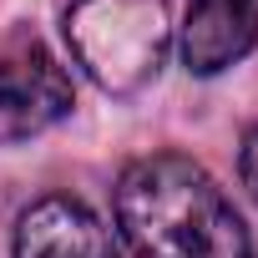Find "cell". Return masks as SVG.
<instances>
[{
  "label": "cell",
  "instance_id": "obj_1",
  "mask_svg": "<svg viewBox=\"0 0 258 258\" xmlns=\"http://www.w3.org/2000/svg\"><path fill=\"white\" fill-rule=\"evenodd\" d=\"M116 243L132 258H253V238L218 177L182 152L126 162L111 192Z\"/></svg>",
  "mask_w": 258,
  "mask_h": 258
},
{
  "label": "cell",
  "instance_id": "obj_2",
  "mask_svg": "<svg viewBox=\"0 0 258 258\" xmlns=\"http://www.w3.org/2000/svg\"><path fill=\"white\" fill-rule=\"evenodd\" d=\"M66 46L106 96H137L167 66L172 21L162 0H71Z\"/></svg>",
  "mask_w": 258,
  "mask_h": 258
},
{
  "label": "cell",
  "instance_id": "obj_3",
  "mask_svg": "<svg viewBox=\"0 0 258 258\" xmlns=\"http://www.w3.org/2000/svg\"><path fill=\"white\" fill-rule=\"evenodd\" d=\"M71 101L76 91L66 66L36 36H16L0 51V147L41 137L71 111Z\"/></svg>",
  "mask_w": 258,
  "mask_h": 258
},
{
  "label": "cell",
  "instance_id": "obj_4",
  "mask_svg": "<svg viewBox=\"0 0 258 258\" xmlns=\"http://www.w3.org/2000/svg\"><path fill=\"white\" fill-rule=\"evenodd\" d=\"M16 258H126V253L86 203L56 192L16 218Z\"/></svg>",
  "mask_w": 258,
  "mask_h": 258
},
{
  "label": "cell",
  "instance_id": "obj_5",
  "mask_svg": "<svg viewBox=\"0 0 258 258\" xmlns=\"http://www.w3.org/2000/svg\"><path fill=\"white\" fill-rule=\"evenodd\" d=\"M258 46V0H187L177 31L182 66L192 76H218Z\"/></svg>",
  "mask_w": 258,
  "mask_h": 258
},
{
  "label": "cell",
  "instance_id": "obj_6",
  "mask_svg": "<svg viewBox=\"0 0 258 258\" xmlns=\"http://www.w3.org/2000/svg\"><path fill=\"white\" fill-rule=\"evenodd\" d=\"M238 177H243V187H248L253 203H258V126H248V137H243V147H238Z\"/></svg>",
  "mask_w": 258,
  "mask_h": 258
}]
</instances>
